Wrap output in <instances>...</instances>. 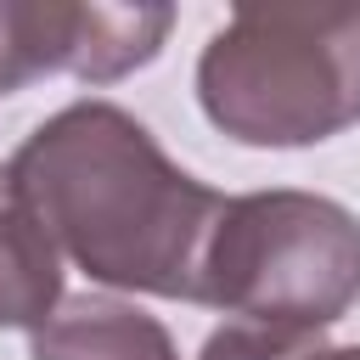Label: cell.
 <instances>
[{
    "label": "cell",
    "instance_id": "obj_5",
    "mask_svg": "<svg viewBox=\"0 0 360 360\" xmlns=\"http://www.w3.org/2000/svg\"><path fill=\"white\" fill-rule=\"evenodd\" d=\"M62 292V259L11 169H0V326H45Z\"/></svg>",
    "mask_w": 360,
    "mask_h": 360
},
{
    "label": "cell",
    "instance_id": "obj_7",
    "mask_svg": "<svg viewBox=\"0 0 360 360\" xmlns=\"http://www.w3.org/2000/svg\"><path fill=\"white\" fill-rule=\"evenodd\" d=\"M315 349L309 332H281V326H253V321H236L225 332H214L202 343L197 360H304Z\"/></svg>",
    "mask_w": 360,
    "mask_h": 360
},
{
    "label": "cell",
    "instance_id": "obj_9",
    "mask_svg": "<svg viewBox=\"0 0 360 360\" xmlns=\"http://www.w3.org/2000/svg\"><path fill=\"white\" fill-rule=\"evenodd\" d=\"M0 96H6V84H0Z\"/></svg>",
    "mask_w": 360,
    "mask_h": 360
},
{
    "label": "cell",
    "instance_id": "obj_3",
    "mask_svg": "<svg viewBox=\"0 0 360 360\" xmlns=\"http://www.w3.org/2000/svg\"><path fill=\"white\" fill-rule=\"evenodd\" d=\"M360 298V219L332 197L253 191L231 197L208 259L202 298L225 315L281 332H321Z\"/></svg>",
    "mask_w": 360,
    "mask_h": 360
},
{
    "label": "cell",
    "instance_id": "obj_6",
    "mask_svg": "<svg viewBox=\"0 0 360 360\" xmlns=\"http://www.w3.org/2000/svg\"><path fill=\"white\" fill-rule=\"evenodd\" d=\"M34 360H180V354L152 315L118 298H73L34 332Z\"/></svg>",
    "mask_w": 360,
    "mask_h": 360
},
{
    "label": "cell",
    "instance_id": "obj_8",
    "mask_svg": "<svg viewBox=\"0 0 360 360\" xmlns=\"http://www.w3.org/2000/svg\"><path fill=\"white\" fill-rule=\"evenodd\" d=\"M304 360H360V349H309Z\"/></svg>",
    "mask_w": 360,
    "mask_h": 360
},
{
    "label": "cell",
    "instance_id": "obj_4",
    "mask_svg": "<svg viewBox=\"0 0 360 360\" xmlns=\"http://www.w3.org/2000/svg\"><path fill=\"white\" fill-rule=\"evenodd\" d=\"M163 6H0V84L17 90L39 73H79V79H118L158 56L169 34Z\"/></svg>",
    "mask_w": 360,
    "mask_h": 360
},
{
    "label": "cell",
    "instance_id": "obj_2",
    "mask_svg": "<svg viewBox=\"0 0 360 360\" xmlns=\"http://www.w3.org/2000/svg\"><path fill=\"white\" fill-rule=\"evenodd\" d=\"M197 90L208 118L253 146L338 135L360 118V6H236Z\"/></svg>",
    "mask_w": 360,
    "mask_h": 360
},
{
    "label": "cell",
    "instance_id": "obj_1",
    "mask_svg": "<svg viewBox=\"0 0 360 360\" xmlns=\"http://www.w3.org/2000/svg\"><path fill=\"white\" fill-rule=\"evenodd\" d=\"M11 174L45 236L96 281L202 298V259L231 197L174 169L158 141L107 101L39 124Z\"/></svg>",
    "mask_w": 360,
    "mask_h": 360
}]
</instances>
